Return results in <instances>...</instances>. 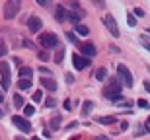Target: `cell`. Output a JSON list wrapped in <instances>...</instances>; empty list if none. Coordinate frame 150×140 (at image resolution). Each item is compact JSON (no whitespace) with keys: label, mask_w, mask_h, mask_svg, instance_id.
I'll list each match as a JSON object with an SVG mask.
<instances>
[{"label":"cell","mask_w":150,"mask_h":140,"mask_svg":"<svg viewBox=\"0 0 150 140\" xmlns=\"http://www.w3.org/2000/svg\"><path fill=\"white\" fill-rule=\"evenodd\" d=\"M20 8H22V4H20L18 0L6 2V4H4V18H6V20H14V18L20 14Z\"/></svg>","instance_id":"obj_1"},{"label":"cell","mask_w":150,"mask_h":140,"mask_svg":"<svg viewBox=\"0 0 150 140\" xmlns=\"http://www.w3.org/2000/svg\"><path fill=\"white\" fill-rule=\"evenodd\" d=\"M0 76H2V88L0 90L8 91L10 90V64L8 62H0Z\"/></svg>","instance_id":"obj_2"},{"label":"cell","mask_w":150,"mask_h":140,"mask_svg":"<svg viewBox=\"0 0 150 140\" xmlns=\"http://www.w3.org/2000/svg\"><path fill=\"white\" fill-rule=\"evenodd\" d=\"M117 74H119L121 82L127 86V88H131V86H133V74L129 72V68L125 66V64H119V66H117Z\"/></svg>","instance_id":"obj_3"},{"label":"cell","mask_w":150,"mask_h":140,"mask_svg":"<svg viewBox=\"0 0 150 140\" xmlns=\"http://www.w3.org/2000/svg\"><path fill=\"white\" fill-rule=\"evenodd\" d=\"M39 43L45 47V49H51V47H59V37L55 33H43L39 37Z\"/></svg>","instance_id":"obj_4"},{"label":"cell","mask_w":150,"mask_h":140,"mask_svg":"<svg viewBox=\"0 0 150 140\" xmlns=\"http://www.w3.org/2000/svg\"><path fill=\"white\" fill-rule=\"evenodd\" d=\"M103 23H105V27L109 29V33L113 35V37H119V25H117V22L113 20V16H103Z\"/></svg>","instance_id":"obj_5"},{"label":"cell","mask_w":150,"mask_h":140,"mask_svg":"<svg viewBox=\"0 0 150 140\" xmlns=\"http://www.w3.org/2000/svg\"><path fill=\"white\" fill-rule=\"evenodd\" d=\"M12 123L16 125V127L22 130V132H29V130H31V125H29V121H28V119H23V117H20V115H14V117H12Z\"/></svg>","instance_id":"obj_6"},{"label":"cell","mask_w":150,"mask_h":140,"mask_svg":"<svg viewBox=\"0 0 150 140\" xmlns=\"http://www.w3.org/2000/svg\"><path fill=\"white\" fill-rule=\"evenodd\" d=\"M28 27H29V31H31V33H39V31H41V27H43V22H41V18L31 16V18L28 20Z\"/></svg>","instance_id":"obj_7"},{"label":"cell","mask_w":150,"mask_h":140,"mask_svg":"<svg viewBox=\"0 0 150 140\" xmlns=\"http://www.w3.org/2000/svg\"><path fill=\"white\" fill-rule=\"evenodd\" d=\"M72 64H74L76 70H84V68L90 64V58H84V56H80L76 53V55H72Z\"/></svg>","instance_id":"obj_8"},{"label":"cell","mask_w":150,"mask_h":140,"mask_svg":"<svg viewBox=\"0 0 150 140\" xmlns=\"http://www.w3.org/2000/svg\"><path fill=\"white\" fill-rule=\"evenodd\" d=\"M103 95H105V99L115 101V103H119V101H121V94H119V91H115L113 88H105V90H103Z\"/></svg>","instance_id":"obj_9"},{"label":"cell","mask_w":150,"mask_h":140,"mask_svg":"<svg viewBox=\"0 0 150 140\" xmlns=\"http://www.w3.org/2000/svg\"><path fill=\"white\" fill-rule=\"evenodd\" d=\"M96 53H98V49H96L92 43H86V45H82V56H84V58H90V56H94Z\"/></svg>","instance_id":"obj_10"},{"label":"cell","mask_w":150,"mask_h":140,"mask_svg":"<svg viewBox=\"0 0 150 140\" xmlns=\"http://www.w3.org/2000/svg\"><path fill=\"white\" fill-rule=\"evenodd\" d=\"M55 18H57V22H64V20H67V10H64V6H57Z\"/></svg>","instance_id":"obj_11"},{"label":"cell","mask_w":150,"mask_h":140,"mask_svg":"<svg viewBox=\"0 0 150 140\" xmlns=\"http://www.w3.org/2000/svg\"><path fill=\"white\" fill-rule=\"evenodd\" d=\"M31 88V78H20L18 80V90H29Z\"/></svg>","instance_id":"obj_12"},{"label":"cell","mask_w":150,"mask_h":140,"mask_svg":"<svg viewBox=\"0 0 150 140\" xmlns=\"http://www.w3.org/2000/svg\"><path fill=\"white\" fill-rule=\"evenodd\" d=\"M41 84H43L47 90H51V91H55V90H57V82H55L53 78H43V80H41Z\"/></svg>","instance_id":"obj_13"},{"label":"cell","mask_w":150,"mask_h":140,"mask_svg":"<svg viewBox=\"0 0 150 140\" xmlns=\"http://www.w3.org/2000/svg\"><path fill=\"white\" fill-rule=\"evenodd\" d=\"M18 74H20L22 78H31L33 70H31V68H28V66H20V68H18Z\"/></svg>","instance_id":"obj_14"},{"label":"cell","mask_w":150,"mask_h":140,"mask_svg":"<svg viewBox=\"0 0 150 140\" xmlns=\"http://www.w3.org/2000/svg\"><path fill=\"white\" fill-rule=\"evenodd\" d=\"M74 33L82 35V37H86V35H90V29L86 27V25H82V23H78L76 27H74Z\"/></svg>","instance_id":"obj_15"},{"label":"cell","mask_w":150,"mask_h":140,"mask_svg":"<svg viewBox=\"0 0 150 140\" xmlns=\"http://www.w3.org/2000/svg\"><path fill=\"white\" fill-rule=\"evenodd\" d=\"M80 18H82V16L76 14V12H67V20H68V22H72V23H76V25H78V22H80Z\"/></svg>","instance_id":"obj_16"},{"label":"cell","mask_w":150,"mask_h":140,"mask_svg":"<svg viewBox=\"0 0 150 140\" xmlns=\"http://www.w3.org/2000/svg\"><path fill=\"white\" fill-rule=\"evenodd\" d=\"M14 105H16V109H23V97L20 95V91H18V95H14Z\"/></svg>","instance_id":"obj_17"},{"label":"cell","mask_w":150,"mask_h":140,"mask_svg":"<svg viewBox=\"0 0 150 140\" xmlns=\"http://www.w3.org/2000/svg\"><path fill=\"white\" fill-rule=\"evenodd\" d=\"M92 109H94V103H92V101H84V105H82V115H90V113H92Z\"/></svg>","instance_id":"obj_18"},{"label":"cell","mask_w":150,"mask_h":140,"mask_svg":"<svg viewBox=\"0 0 150 140\" xmlns=\"http://www.w3.org/2000/svg\"><path fill=\"white\" fill-rule=\"evenodd\" d=\"M117 119L115 117H98V123L100 125H113Z\"/></svg>","instance_id":"obj_19"},{"label":"cell","mask_w":150,"mask_h":140,"mask_svg":"<svg viewBox=\"0 0 150 140\" xmlns=\"http://www.w3.org/2000/svg\"><path fill=\"white\" fill-rule=\"evenodd\" d=\"M105 78H107V70H105V68H98L96 80H100V82H101V80H105Z\"/></svg>","instance_id":"obj_20"},{"label":"cell","mask_w":150,"mask_h":140,"mask_svg":"<svg viewBox=\"0 0 150 140\" xmlns=\"http://www.w3.org/2000/svg\"><path fill=\"white\" fill-rule=\"evenodd\" d=\"M51 129H61V115H55L51 119Z\"/></svg>","instance_id":"obj_21"},{"label":"cell","mask_w":150,"mask_h":140,"mask_svg":"<svg viewBox=\"0 0 150 140\" xmlns=\"http://www.w3.org/2000/svg\"><path fill=\"white\" fill-rule=\"evenodd\" d=\"M62 58H64V49H57V53H55V62H57V64H61Z\"/></svg>","instance_id":"obj_22"},{"label":"cell","mask_w":150,"mask_h":140,"mask_svg":"<svg viewBox=\"0 0 150 140\" xmlns=\"http://www.w3.org/2000/svg\"><path fill=\"white\" fill-rule=\"evenodd\" d=\"M33 113H35V107L33 105H23V115H25V117H31Z\"/></svg>","instance_id":"obj_23"},{"label":"cell","mask_w":150,"mask_h":140,"mask_svg":"<svg viewBox=\"0 0 150 140\" xmlns=\"http://www.w3.org/2000/svg\"><path fill=\"white\" fill-rule=\"evenodd\" d=\"M109 88H113L115 91H119V94H121V84H119V78H113L111 84H109Z\"/></svg>","instance_id":"obj_24"},{"label":"cell","mask_w":150,"mask_h":140,"mask_svg":"<svg viewBox=\"0 0 150 140\" xmlns=\"http://www.w3.org/2000/svg\"><path fill=\"white\" fill-rule=\"evenodd\" d=\"M31 99H33L35 103H39V101L43 99V91H41V90H37V91H35L33 95H31Z\"/></svg>","instance_id":"obj_25"},{"label":"cell","mask_w":150,"mask_h":140,"mask_svg":"<svg viewBox=\"0 0 150 140\" xmlns=\"http://www.w3.org/2000/svg\"><path fill=\"white\" fill-rule=\"evenodd\" d=\"M127 23H129V27H134V25H137V18H134L133 14H129L127 16Z\"/></svg>","instance_id":"obj_26"},{"label":"cell","mask_w":150,"mask_h":140,"mask_svg":"<svg viewBox=\"0 0 150 140\" xmlns=\"http://www.w3.org/2000/svg\"><path fill=\"white\" fill-rule=\"evenodd\" d=\"M55 105H57V99H55V97H49V99L45 101V107H49V109H53Z\"/></svg>","instance_id":"obj_27"},{"label":"cell","mask_w":150,"mask_h":140,"mask_svg":"<svg viewBox=\"0 0 150 140\" xmlns=\"http://www.w3.org/2000/svg\"><path fill=\"white\" fill-rule=\"evenodd\" d=\"M140 43H142V45H144V47H146V49H148V51H150V41H148V39H146L144 35H140Z\"/></svg>","instance_id":"obj_28"},{"label":"cell","mask_w":150,"mask_h":140,"mask_svg":"<svg viewBox=\"0 0 150 140\" xmlns=\"http://www.w3.org/2000/svg\"><path fill=\"white\" fill-rule=\"evenodd\" d=\"M137 105H139V107H142V109L150 107V105H148V101H144V99H139V101H137Z\"/></svg>","instance_id":"obj_29"},{"label":"cell","mask_w":150,"mask_h":140,"mask_svg":"<svg viewBox=\"0 0 150 140\" xmlns=\"http://www.w3.org/2000/svg\"><path fill=\"white\" fill-rule=\"evenodd\" d=\"M6 51H8V49H6V45H4V43H0V56H4Z\"/></svg>","instance_id":"obj_30"},{"label":"cell","mask_w":150,"mask_h":140,"mask_svg":"<svg viewBox=\"0 0 150 140\" xmlns=\"http://www.w3.org/2000/svg\"><path fill=\"white\" fill-rule=\"evenodd\" d=\"M134 16H144V10L142 8H134Z\"/></svg>","instance_id":"obj_31"},{"label":"cell","mask_w":150,"mask_h":140,"mask_svg":"<svg viewBox=\"0 0 150 140\" xmlns=\"http://www.w3.org/2000/svg\"><path fill=\"white\" fill-rule=\"evenodd\" d=\"M67 37H68V41H70V43H76V37H74V33H67Z\"/></svg>","instance_id":"obj_32"},{"label":"cell","mask_w":150,"mask_h":140,"mask_svg":"<svg viewBox=\"0 0 150 140\" xmlns=\"http://www.w3.org/2000/svg\"><path fill=\"white\" fill-rule=\"evenodd\" d=\"M64 109L70 111V109H72V103H70V101H64Z\"/></svg>","instance_id":"obj_33"},{"label":"cell","mask_w":150,"mask_h":140,"mask_svg":"<svg viewBox=\"0 0 150 140\" xmlns=\"http://www.w3.org/2000/svg\"><path fill=\"white\" fill-rule=\"evenodd\" d=\"M39 58H41V61H47V53H43V51H41V53H39Z\"/></svg>","instance_id":"obj_34"},{"label":"cell","mask_w":150,"mask_h":140,"mask_svg":"<svg viewBox=\"0 0 150 140\" xmlns=\"http://www.w3.org/2000/svg\"><path fill=\"white\" fill-rule=\"evenodd\" d=\"M23 45L28 47V49H35V47H33V43H29V41H23Z\"/></svg>","instance_id":"obj_35"},{"label":"cell","mask_w":150,"mask_h":140,"mask_svg":"<svg viewBox=\"0 0 150 140\" xmlns=\"http://www.w3.org/2000/svg\"><path fill=\"white\" fill-rule=\"evenodd\" d=\"M67 82H68V84H72V82H74V78H72V74H67Z\"/></svg>","instance_id":"obj_36"},{"label":"cell","mask_w":150,"mask_h":140,"mask_svg":"<svg viewBox=\"0 0 150 140\" xmlns=\"http://www.w3.org/2000/svg\"><path fill=\"white\" fill-rule=\"evenodd\" d=\"M144 90H146V91L150 94V82H144Z\"/></svg>","instance_id":"obj_37"},{"label":"cell","mask_w":150,"mask_h":140,"mask_svg":"<svg viewBox=\"0 0 150 140\" xmlns=\"http://www.w3.org/2000/svg\"><path fill=\"white\" fill-rule=\"evenodd\" d=\"M2 101H4V91L0 90V103H2Z\"/></svg>","instance_id":"obj_38"},{"label":"cell","mask_w":150,"mask_h":140,"mask_svg":"<svg viewBox=\"0 0 150 140\" xmlns=\"http://www.w3.org/2000/svg\"><path fill=\"white\" fill-rule=\"evenodd\" d=\"M98 140H107V136H98Z\"/></svg>","instance_id":"obj_39"},{"label":"cell","mask_w":150,"mask_h":140,"mask_svg":"<svg viewBox=\"0 0 150 140\" xmlns=\"http://www.w3.org/2000/svg\"><path fill=\"white\" fill-rule=\"evenodd\" d=\"M31 140H41V138H31Z\"/></svg>","instance_id":"obj_40"},{"label":"cell","mask_w":150,"mask_h":140,"mask_svg":"<svg viewBox=\"0 0 150 140\" xmlns=\"http://www.w3.org/2000/svg\"><path fill=\"white\" fill-rule=\"evenodd\" d=\"M0 117H2V111H0Z\"/></svg>","instance_id":"obj_41"},{"label":"cell","mask_w":150,"mask_h":140,"mask_svg":"<svg viewBox=\"0 0 150 140\" xmlns=\"http://www.w3.org/2000/svg\"><path fill=\"white\" fill-rule=\"evenodd\" d=\"M146 33H150V29H148V31H146Z\"/></svg>","instance_id":"obj_42"}]
</instances>
